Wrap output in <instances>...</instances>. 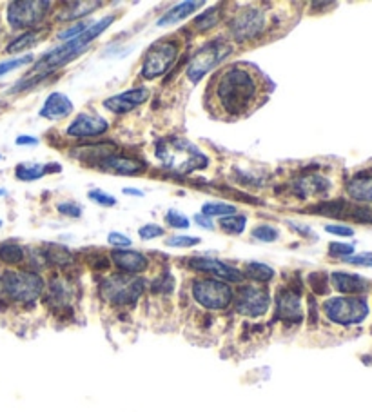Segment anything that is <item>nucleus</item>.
<instances>
[{
  "instance_id": "nucleus-4",
  "label": "nucleus",
  "mask_w": 372,
  "mask_h": 412,
  "mask_svg": "<svg viewBox=\"0 0 372 412\" xmlns=\"http://www.w3.org/2000/svg\"><path fill=\"white\" fill-rule=\"evenodd\" d=\"M0 284L11 300L20 301V303H32L39 300L44 291L42 276L32 270H6L0 278Z\"/></svg>"
},
{
  "instance_id": "nucleus-14",
  "label": "nucleus",
  "mask_w": 372,
  "mask_h": 412,
  "mask_svg": "<svg viewBox=\"0 0 372 412\" xmlns=\"http://www.w3.org/2000/svg\"><path fill=\"white\" fill-rule=\"evenodd\" d=\"M107 129H109V124L104 116L95 115V113H80L66 129V133L75 138H89L100 137Z\"/></svg>"
},
{
  "instance_id": "nucleus-23",
  "label": "nucleus",
  "mask_w": 372,
  "mask_h": 412,
  "mask_svg": "<svg viewBox=\"0 0 372 412\" xmlns=\"http://www.w3.org/2000/svg\"><path fill=\"white\" fill-rule=\"evenodd\" d=\"M200 6H202V2H191V0L189 2H182V4L174 6V8L165 11V13L158 18L156 26L164 27V26H171V24L182 22V20H186V17L195 13Z\"/></svg>"
},
{
  "instance_id": "nucleus-45",
  "label": "nucleus",
  "mask_w": 372,
  "mask_h": 412,
  "mask_svg": "<svg viewBox=\"0 0 372 412\" xmlns=\"http://www.w3.org/2000/svg\"><path fill=\"white\" fill-rule=\"evenodd\" d=\"M347 263H352V266H361V267H372V254L364 253L358 254V256H347L343 258Z\"/></svg>"
},
{
  "instance_id": "nucleus-26",
  "label": "nucleus",
  "mask_w": 372,
  "mask_h": 412,
  "mask_svg": "<svg viewBox=\"0 0 372 412\" xmlns=\"http://www.w3.org/2000/svg\"><path fill=\"white\" fill-rule=\"evenodd\" d=\"M220 17H222V8L216 6V8L205 9L204 13L195 18V22L193 24H195V27L200 33H205L209 32V29H213V27L220 22Z\"/></svg>"
},
{
  "instance_id": "nucleus-12",
  "label": "nucleus",
  "mask_w": 372,
  "mask_h": 412,
  "mask_svg": "<svg viewBox=\"0 0 372 412\" xmlns=\"http://www.w3.org/2000/svg\"><path fill=\"white\" fill-rule=\"evenodd\" d=\"M266 27V15L260 8L242 9L230 22V35L238 42L256 39Z\"/></svg>"
},
{
  "instance_id": "nucleus-30",
  "label": "nucleus",
  "mask_w": 372,
  "mask_h": 412,
  "mask_svg": "<svg viewBox=\"0 0 372 412\" xmlns=\"http://www.w3.org/2000/svg\"><path fill=\"white\" fill-rule=\"evenodd\" d=\"M0 260L9 266L20 263L24 260V249L17 244H2L0 245Z\"/></svg>"
},
{
  "instance_id": "nucleus-19",
  "label": "nucleus",
  "mask_w": 372,
  "mask_h": 412,
  "mask_svg": "<svg viewBox=\"0 0 372 412\" xmlns=\"http://www.w3.org/2000/svg\"><path fill=\"white\" fill-rule=\"evenodd\" d=\"M73 102L64 93H51L40 107V116L48 120H62L73 113Z\"/></svg>"
},
{
  "instance_id": "nucleus-16",
  "label": "nucleus",
  "mask_w": 372,
  "mask_h": 412,
  "mask_svg": "<svg viewBox=\"0 0 372 412\" xmlns=\"http://www.w3.org/2000/svg\"><path fill=\"white\" fill-rule=\"evenodd\" d=\"M147 98H149V91L146 88H135L124 91V93L115 95V97L106 98L104 107L111 113H116V115H124V113L133 111L135 107L142 106Z\"/></svg>"
},
{
  "instance_id": "nucleus-33",
  "label": "nucleus",
  "mask_w": 372,
  "mask_h": 412,
  "mask_svg": "<svg viewBox=\"0 0 372 412\" xmlns=\"http://www.w3.org/2000/svg\"><path fill=\"white\" fill-rule=\"evenodd\" d=\"M236 213V207L235 205L230 204H220V202H209V204H205L204 207H202V214L207 218H213V217H230V214Z\"/></svg>"
},
{
  "instance_id": "nucleus-13",
  "label": "nucleus",
  "mask_w": 372,
  "mask_h": 412,
  "mask_svg": "<svg viewBox=\"0 0 372 412\" xmlns=\"http://www.w3.org/2000/svg\"><path fill=\"white\" fill-rule=\"evenodd\" d=\"M276 316L285 324H300L303 318L301 294L293 287L282 289L276 296Z\"/></svg>"
},
{
  "instance_id": "nucleus-37",
  "label": "nucleus",
  "mask_w": 372,
  "mask_h": 412,
  "mask_svg": "<svg viewBox=\"0 0 372 412\" xmlns=\"http://www.w3.org/2000/svg\"><path fill=\"white\" fill-rule=\"evenodd\" d=\"M89 26H91V24H88V22H78V24H75V26H69L67 29H64V32L58 33V40H62V42H69V40H73V39H76V36L82 35V33H84Z\"/></svg>"
},
{
  "instance_id": "nucleus-5",
  "label": "nucleus",
  "mask_w": 372,
  "mask_h": 412,
  "mask_svg": "<svg viewBox=\"0 0 372 412\" xmlns=\"http://www.w3.org/2000/svg\"><path fill=\"white\" fill-rule=\"evenodd\" d=\"M324 313L333 324L358 325L368 315V303L358 296L329 298L324 303Z\"/></svg>"
},
{
  "instance_id": "nucleus-41",
  "label": "nucleus",
  "mask_w": 372,
  "mask_h": 412,
  "mask_svg": "<svg viewBox=\"0 0 372 412\" xmlns=\"http://www.w3.org/2000/svg\"><path fill=\"white\" fill-rule=\"evenodd\" d=\"M354 253V245L352 244H340V242H333V244L329 245V254L331 256H350V254Z\"/></svg>"
},
{
  "instance_id": "nucleus-6",
  "label": "nucleus",
  "mask_w": 372,
  "mask_h": 412,
  "mask_svg": "<svg viewBox=\"0 0 372 412\" xmlns=\"http://www.w3.org/2000/svg\"><path fill=\"white\" fill-rule=\"evenodd\" d=\"M146 282L137 276L128 275H113L100 284V294L104 300L111 301L115 305H128L135 303L142 296Z\"/></svg>"
},
{
  "instance_id": "nucleus-50",
  "label": "nucleus",
  "mask_w": 372,
  "mask_h": 412,
  "mask_svg": "<svg viewBox=\"0 0 372 412\" xmlns=\"http://www.w3.org/2000/svg\"><path fill=\"white\" fill-rule=\"evenodd\" d=\"M124 195H131V196H144L142 191H138V189H133V187H124Z\"/></svg>"
},
{
  "instance_id": "nucleus-17",
  "label": "nucleus",
  "mask_w": 372,
  "mask_h": 412,
  "mask_svg": "<svg viewBox=\"0 0 372 412\" xmlns=\"http://www.w3.org/2000/svg\"><path fill=\"white\" fill-rule=\"evenodd\" d=\"M291 189H293V193L298 198L305 200L310 198V196L325 195L331 189V182H329L327 178L319 177V174H301V177L294 180Z\"/></svg>"
},
{
  "instance_id": "nucleus-47",
  "label": "nucleus",
  "mask_w": 372,
  "mask_h": 412,
  "mask_svg": "<svg viewBox=\"0 0 372 412\" xmlns=\"http://www.w3.org/2000/svg\"><path fill=\"white\" fill-rule=\"evenodd\" d=\"M325 231H327V233H331V235H336V236H352L354 235L352 227H345V226H327L325 227Z\"/></svg>"
},
{
  "instance_id": "nucleus-1",
  "label": "nucleus",
  "mask_w": 372,
  "mask_h": 412,
  "mask_svg": "<svg viewBox=\"0 0 372 412\" xmlns=\"http://www.w3.org/2000/svg\"><path fill=\"white\" fill-rule=\"evenodd\" d=\"M266 95L260 71L247 64H233L211 80L205 91V106L216 118L236 120L253 113Z\"/></svg>"
},
{
  "instance_id": "nucleus-7",
  "label": "nucleus",
  "mask_w": 372,
  "mask_h": 412,
  "mask_svg": "<svg viewBox=\"0 0 372 412\" xmlns=\"http://www.w3.org/2000/svg\"><path fill=\"white\" fill-rule=\"evenodd\" d=\"M230 51L229 42L226 40H214V42H209L204 48H200L193 58L187 64L186 76L191 84H198L200 80L204 78L209 71H213L214 67L220 64L223 57Z\"/></svg>"
},
{
  "instance_id": "nucleus-49",
  "label": "nucleus",
  "mask_w": 372,
  "mask_h": 412,
  "mask_svg": "<svg viewBox=\"0 0 372 412\" xmlns=\"http://www.w3.org/2000/svg\"><path fill=\"white\" fill-rule=\"evenodd\" d=\"M39 144V140H36L35 137H18L17 138V146H36Z\"/></svg>"
},
{
  "instance_id": "nucleus-51",
  "label": "nucleus",
  "mask_w": 372,
  "mask_h": 412,
  "mask_svg": "<svg viewBox=\"0 0 372 412\" xmlns=\"http://www.w3.org/2000/svg\"><path fill=\"white\" fill-rule=\"evenodd\" d=\"M6 195V189H0V196H4Z\"/></svg>"
},
{
  "instance_id": "nucleus-38",
  "label": "nucleus",
  "mask_w": 372,
  "mask_h": 412,
  "mask_svg": "<svg viewBox=\"0 0 372 412\" xmlns=\"http://www.w3.org/2000/svg\"><path fill=\"white\" fill-rule=\"evenodd\" d=\"M32 62H33V55H26V57L13 58V60L2 62L0 64V76L6 75V73H9V71H13V69H17V67L27 66V64H32Z\"/></svg>"
},
{
  "instance_id": "nucleus-28",
  "label": "nucleus",
  "mask_w": 372,
  "mask_h": 412,
  "mask_svg": "<svg viewBox=\"0 0 372 412\" xmlns=\"http://www.w3.org/2000/svg\"><path fill=\"white\" fill-rule=\"evenodd\" d=\"M40 33L39 32H29V33H24V35L17 36V39L11 42V44L6 48V51L8 53H20V51H24V49L32 48V46H35L40 39Z\"/></svg>"
},
{
  "instance_id": "nucleus-36",
  "label": "nucleus",
  "mask_w": 372,
  "mask_h": 412,
  "mask_svg": "<svg viewBox=\"0 0 372 412\" xmlns=\"http://www.w3.org/2000/svg\"><path fill=\"white\" fill-rule=\"evenodd\" d=\"M88 198L91 200V202H95V204L104 205V207H113V205H116V198H115V196L107 195V193H104L102 189L89 191Z\"/></svg>"
},
{
  "instance_id": "nucleus-29",
  "label": "nucleus",
  "mask_w": 372,
  "mask_h": 412,
  "mask_svg": "<svg viewBox=\"0 0 372 412\" xmlns=\"http://www.w3.org/2000/svg\"><path fill=\"white\" fill-rule=\"evenodd\" d=\"M69 8H71V11H66V13L60 15V20H69V18H78L84 17V15H89L91 11L100 8V2H95V0H91V2H73V4H69Z\"/></svg>"
},
{
  "instance_id": "nucleus-48",
  "label": "nucleus",
  "mask_w": 372,
  "mask_h": 412,
  "mask_svg": "<svg viewBox=\"0 0 372 412\" xmlns=\"http://www.w3.org/2000/svg\"><path fill=\"white\" fill-rule=\"evenodd\" d=\"M195 222L198 224L200 227H204V229H207V231L214 229V224H213V220H211V218H207V217H204V214H202V213L195 214Z\"/></svg>"
},
{
  "instance_id": "nucleus-42",
  "label": "nucleus",
  "mask_w": 372,
  "mask_h": 412,
  "mask_svg": "<svg viewBox=\"0 0 372 412\" xmlns=\"http://www.w3.org/2000/svg\"><path fill=\"white\" fill-rule=\"evenodd\" d=\"M164 227L156 226V224H147V226H144L142 229L138 231V236L142 240H153V238H158V236H164Z\"/></svg>"
},
{
  "instance_id": "nucleus-15",
  "label": "nucleus",
  "mask_w": 372,
  "mask_h": 412,
  "mask_svg": "<svg viewBox=\"0 0 372 412\" xmlns=\"http://www.w3.org/2000/svg\"><path fill=\"white\" fill-rule=\"evenodd\" d=\"M189 267L193 270H200V273H209V275H214V278L227 280V282H233V284H238L242 282V273L236 270L235 267L227 266V263L220 262V260H214V258H205V256H193L189 260Z\"/></svg>"
},
{
  "instance_id": "nucleus-34",
  "label": "nucleus",
  "mask_w": 372,
  "mask_h": 412,
  "mask_svg": "<svg viewBox=\"0 0 372 412\" xmlns=\"http://www.w3.org/2000/svg\"><path fill=\"white\" fill-rule=\"evenodd\" d=\"M309 285L316 294H327L329 291V276L322 270L309 275Z\"/></svg>"
},
{
  "instance_id": "nucleus-39",
  "label": "nucleus",
  "mask_w": 372,
  "mask_h": 412,
  "mask_svg": "<svg viewBox=\"0 0 372 412\" xmlns=\"http://www.w3.org/2000/svg\"><path fill=\"white\" fill-rule=\"evenodd\" d=\"M202 240L196 238V236H171V238L165 242V244L169 245V247H195V245H198Z\"/></svg>"
},
{
  "instance_id": "nucleus-35",
  "label": "nucleus",
  "mask_w": 372,
  "mask_h": 412,
  "mask_svg": "<svg viewBox=\"0 0 372 412\" xmlns=\"http://www.w3.org/2000/svg\"><path fill=\"white\" fill-rule=\"evenodd\" d=\"M278 229L273 226H258L253 229V238L258 240V242H266V244H269V242L278 240Z\"/></svg>"
},
{
  "instance_id": "nucleus-3",
  "label": "nucleus",
  "mask_w": 372,
  "mask_h": 412,
  "mask_svg": "<svg viewBox=\"0 0 372 412\" xmlns=\"http://www.w3.org/2000/svg\"><path fill=\"white\" fill-rule=\"evenodd\" d=\"M155 156L167 171L189 174L209 165V158L189 140L184 138H167L160 140L155 147Z\"/></svg>"
},
{
  "instance_id": "nucleus-31",
  "label": "nucleus",
  "mask_w": 372,
  "mask_h": 412,
  "mask_svg": "<svg viewBox=\"0 0 372 412\" xmlns=\"http://www.w3.org/2000/svg\"><path fill=\"white\" fill-rule=\"evenodd\" d=\"M245 224H247V218L242 217V214H230V217L220 218V227L229 235H242L245 231Z\"/></svg>"
},
{
  "instance_id": "nucleus-9",
  "label": "nucleus",
  "mask_w": 372,
  "mask_h": 412,
  "mask_svg": "<svg viewBox=\"0 0 372 412\" xmlns=\"http://www.w3.org/2000/svg\"><path fill=\"white\" fill-rule=\"evenodd\" d=\"M193 298L207 310H223L233 303L235 294L229 284L218 278L196 280L193 284Z\"/></svg>"
},
{
  "instance_id": "nucleus-21",
  "label": "nucleus",
  "mask_w": 372,
  "mask_h": 412,
  "mask_svg": "<svg viewBox=\"0 0 372 412\" xmlns=\"http://www.w3.org/2000/svg\"><path fill=\"white\" fill-rule=\"evenodd\" d=\"M334 289L343 294H364L368 291V282L358 275H349V273H333L331 275Z\"/></svg>"
},
{
  "instance_id": "nucleus-46",
  "label": "nucleus",
  "mask_w": 372,
  "mask_h": 412,
  "mask_svg": "<svg viewBox=\"0 0 372 412\" xmlns=\"http://www.w3.org/2000/svg\"><path fill=\"white\" fill-rule=\"evenodd\" d=\"M107 242L111 245H116V247H129L131 245V238L125 235H120V233H109Z\"/></svg>"
},
{
  "instance_id": "nucleus-44",
  "label": "nucleus",
  "mask_w": 372,
  "mask_h": 412,
  "mask_svg": "<svg viewBox=\"0 0 372 412\" xmlns=\"http://www.w3.org/2000/svg\"><path fill=\"white\" fill-rule=\"evenodd\" d=\"M173 276L169 275V273H164L158 280H155V291H158V293H169V291H173Z\"/></svg>"
},
{
  "instance_id": "nucleus-18",
  "label": "nucleus",
  "mask_w": 372,
  "mask_h": 412,
  "mask_svg": "<svg viewBox=\"0 0 372 412\" xmlns=\"http://www.w3.org/2000/svg\"><path fill=\"white\" fill-rule=\"evenodd\" d=\"M98 165H100L104 171H111V173L122 174V177H135V174H140L144 173V167H146V164L140 162V160L122 155L106 156V158L98 162Z\"/></svg>"
},
{
  "instance_id": "nucleus-25",
  "label": "nucleus",
  "mask_w": 372,
  "mask_h": 412,
  "mask_svg": "<svg viewBox=\"0 0 372 412\" xmlns=\"http://www.w3.org/2000/svg\"><path fill=\"white\" fill-rule=\"evenodd\" d=\"M350 209L352 205L347 204L345 200H333V202H322V204L310 207L309 211H312L315 214H324V217L345 218L350 217Z\"/></svg>"
},
{
  "instance_id": "nucleus-10",
  "label": "nucleus",
  "mask_w": 372,
  "mask_h": 412,
  "mask_svg": "<svg viewBox=\"0 0 372 412\" xmlns=\"http://www.w3.org/2000/svg\"><path fill=\"white\" fill-rule=\"evenodd\" d=\"M51 4L40 2V0H22V2H11L8 6V22L13 27H35L44 20Z\"/></svg>"
},
{
  "instance_id": "nucleus-2",
  "label": "nucleus",
  "mask_w": 372,
  "mask_h": 412,
  "mask_svg": "<svg viewBox=\"0 0 372 412\" xmlns=\"http://www.w3.org/2000/svg\"><path fill=\"white\" fill-rule=\"evenodd\" d=\"M113 20H115V18H113L111 15H107V17L100 18L98 22L91 24V26H89L80 36L69 40V42H64L62 46H58V48H55L53 51L46 53L44 57L39 60L35 69H33V75H35L36 78H39V76L42 78V76L53 73L55 69H58V67H62L66 66L67 62H71L73 58L78 57L80 53H84V49L88 48L95 39H98V36L106 32Z\"/></svg>"
},
{
  "instance_id": "nucleus-20",
  "label": "nucleus",
  "mask_w": 372,
  "mask_h": 412,
  "mask_svg": "<svg viewBox=\"0 0 372 412\" xmlns=\"http://www.w3.org/2000/svg\"><path fill=\"white\" fill-rule=\"evenodd\" d=\"M111 260L120 270L124 273H131V275H137V273H142L147 269L149 262L147 258L140 253H135V251H125V249H118V251H113Z\"/></svg>"
},
{
  "instance_id": "nucleus-22",
  "label": "nucleus",
  "mask_w": 372,
  "mask_h": 412,
  "mask_svg": "<svg viewBox=\"0 0 372 412\" xmlns=\"http://www.w3.org/2000/svg\"><path fill=\"white\" fill-rule=\"evenodd\" d=\"M60 169H62L60 164H20L17 165L15 174L22 182H33V180L46 177L48 173H58Z\"/></svg>"
},
{
  "instance_id": "nucleus-40",
  "label": "nucleus",
  "mask_w": 372,
  "mask_h": 412,
  "mask_svg": "<svg viewBox=\"0 0 372 412\" xmlns=\"http://www.w3.org/2000/svg\"><path fill=\"white\" fill-rule=\"evenodd\" d=\"M165 222L173 227V229H187V227H189V218L180 214L178 211H174V209H171V211L165 214Z\"/></svg>"
},
{
  "instance_id": "nucleus-27",
  "label": "nucleus",
  "mask_w": 372,
  "mask_h": 412,
  "mask_svg": "<svg viewBox=\"0 0 372 412\" xmlns=\"http://www.w3.org/2000/svg\"><path fill=\"white\" fill-rule=\"evenodd\" d=\"M245 276L253 280V282L266 284V282H270V280L275 278V270H273V267L266 266V263L251 262L245 266Z\"/></svg>"
},
{
  "instance_id": "nucleus-11",
  "label": "nucleus",
  "mask_w": 372,
  "mask_h": 412,
  "mask_svg": "<svg viewBox=\"0 0 372 412\" xmlns=\"http://www.w3.org/2000/svg\"><path fill=\"white\" fill-rule=\"evenodd\" d=\"M270 307V296L263 287L247 285L240 289L238 296L235 298V309L238 315L247 318H260L267 315Z\"/></svg>"
},
{
  "instance_id": "nucleus-8",
  "label": "nucleus",
  "mask_w": 372,
  "mask_h": 412,
  "mask_svg": "<svg viewBox=\"0 0 372 412\" xmlns=\"http://www.w3.org/2000/svg\"><path fill=\"white\" fill-rule=\"evenodd\" d=\"M180 48L174 40H160L147 49L142 64V78L155 80L164 76L177 62Z\"/></svg>"
},
{
  "instance_id": "nucleus-32",
  "label": "nucleus",
  "mask_w": 372,
  "mask_h": 412,
  "mask_svg": "<svg viewBox=\"0 0 372 412\" xmlns=\"http://www.w3.org/2000/svg\"><path fill=\"white\" fill-rule=\"evenodd\" d=\"M46 258L51 260V262L58 267H64L67 266V263L73 262L71 253H69L64 245H49L48 251H46Z\"/></svg>"
},
{
  "instance_id": "nucleus-52",
  "label": "nucleus",
  "mask_w": 372,
  "mask_h": 412,
  "mask_svg": "<svg viewBox=\"0 0 372 412\" xmlns=\"http://www.w3.org/2000/svg\"><path fill=\"white\" fill-rule=\"evenodd\" d=\"M0 227H2V220H0Z\"/></svg>"
},
{
  "instance_id": "nucleus-24",
  "label": "nucleus",
  "mask_w": 372,
  "mask_h": 412,
  "mask_svg": "<svg viewBox=\"0 0 372 412\" xmlns=\"http://www.w3.org/2000/svg\"><path fill=\"white\" fill-rule=\"evenodd\" d=\"M347 193L356 202H372V174H359L350 180Z\"/></svg>"
},
{
  "instance_id": "nucleus-43",
  "label": "nucleus",
  "mask_w": 372,
  "mask_h": 412,
  "mask_svg": "<svg viewBox=\"0 0 372 412\" xmlns=\"http://www.w3.org/2000/svg\"><path fill=\"white\" fill-rule=\"evenodd\" d=\"M58 213H62L64 217H69V218H80V214H82V207H80L78 204H75V202H64V204H58Z\"/></svg>"
}]
</instances>
